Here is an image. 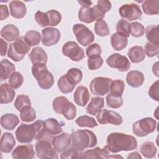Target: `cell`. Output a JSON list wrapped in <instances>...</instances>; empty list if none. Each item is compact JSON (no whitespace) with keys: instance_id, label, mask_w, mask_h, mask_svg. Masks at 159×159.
<instances>
[{"instance_id":"6da1fadb","label":"cell","mask_w":159,"mask_h":159,"mask_svg":"<svg viewBox=\"0 0 159 159\" xmlns=\"http://www.w3.org/2000/svg\"><path fill=\"white\" fill-rule=\"evenodd\" d=\"M46 134L44 121L42 120H36L32 124H21L15 132L16 139L22 143H29L33 140L42 139Z\"/></svg>"},{"instance_id":"7a4b0ae2","label":"cell","mask_w":159,"mask_h":159,"mask_svg":"<svg viewBox=\"0 0 159 159\" xmlns=\"http://www.w3.org/2000/svg\"><path fill=\"white\" fill-rule=\"evenodd\" d=\"M106 143L108 149L112 153L130 151L137 147V142L134 137L120 132L110 134L107 136Z\"/></svg>"},{"instance_id":"3957f363","label":"cell","mask_w":159,"mask_h":159,"mask_svg":"<svg viewBox=\"0 0 159 159\" xmlns=\"http://www.w3.org/2000/svg\"><path fill=\"white\" fill-rule=\"evenodd\" d=\"M70 146L80 151L94 147L98 142L94 133L87 129L78 130L72 132L70 135Z\"/></svg>"},{"instance_id":"277c9868","label":"cell","mask_w":159,"mask_h":159,"mask_svg":"<svg viewBox=\"0 0 159 159\" xmlns=\"http://www.w3.org/2000/svg\"><path fill=\"white\" fill-rule=\"evenodd\" d=\"M32 73L42 89H48L53 86L54 78L53 75L48 71L46 64H34L32 66Z\"/></svg>"},{"instance_id":"5b68a950","label":"cell","mask_w":159,"mask_h":159,"mask_svg":"<svg viewBox=\"0 0 159 159\" xmlns=\"http://www.w3.org/2000/svg\"><path fill=\"white\" fill-rule=\"evenodd\" d=\"M30 47L31 46L27 42L24 37H20L10 44L7 57L16 62L20 61L29 52Z\"/></svg>"},{"instance_id":"8992f818","label":"cell","mask_w":159,"mask_h":159,"mask_svg":"<svg viewBox=\"0 0 159 159\" xmlns=\"http://www.w3.org/2000/svg\"><path fill=\"white\" fill-rule=\"evenodd\" d=\"M157 122L152 117H145L135 122L132 125V132L138 137H145L154 132Z\"/></svg>"},{"instance_id":"52a82bcc","label":"cell","mask_w":159,"mask_h":159,"mask_svg":"<svg viewBox=\"0 0 159 159\" xmlns=\"http://www.w3.org/2000/svg\"><path fill=\"white\" fill-rule=\"evenodd\" d=\"M35 153L38 158L42 159H57L58 158L57 152L54 150L52 144L48 139L44 137L39 140L35 145Z\"/></svg>"},{"instance_id":"ba28073f","label":"cell","mask_w":159,"mask_h":159,"mask_svg":"<svg viewBox=\"0 0 159 159\" xmlns=\"http://www.w3.org/2000/svg\"><path fill=\"white\" fill-rule=\"evenodd\" d=\"M73 32L78 42L84 47L90 45L94 40L93 32L82 24H75L73 26Z\"/></svg>"},{"instance_id":"9c48e42d","label":"cell","mask_w":159,"mask_h":159,"mask_svg":"<svg viewBox=\"0 0 159 159\" xmlns=\"http://www.w3.org/2000/svg\"><path fill=\"white\" fill-rule=\"evenodd\" d=\"M105 16V14L101 11L96 6L93 7H81L78 12V19L80 21L89 24L94 20L102 19Z\"/></svg>"},{"instance_id":"30bf717a","label":"cell","mask_w":159,"mask_h":159,"mask_svg":"<svg viewBox=\"0 0 159 159\" xmlns=\"http://www.w3.org/2000/svg\"><path fill=\"white\" fill-rule=\"evenodd\" d=\"M112 79L107 77L98 76L92 80L89 88L91 92L94 95L104 96L109 91Z\"/></svg>"},{"instance_id":"8fae6325","label":"cell","mask_w":159,"mask_h":159,"mask_svg":"<svg viewBox=\"0 0 159 159\" xmlns=\"http://www.w3.org/2000/svg\"><path fill=\"white\" fill-rule=\"evenodd\" d=\"M96 119L100 124H111L119 125L123 122V119L119 114L106 109H101L96 114Z\"/></svg>"},{"instance_id":"7c38bea8","label":"cell","mask_w":159,"mask_h":159,"mask_svg":"<svg viewBox=\"0 0 159 159\" xmlns=\"http://www.w3.org/2000/svg\"><path fill=\"white\" fill-rule=\"evenodd\" d=\"M63 54L72 61H79L84 57V50L73 41L66 42L62 47Z\"/></svg>"},{"instance_id":"4fadbf2b","label":"cell","mask_w":159,"mask_h":159,"mask_svg":"<svg viewBox=\"0 0 159 159\" xmlns=\"http://www.w3.org/2000/svg\"><path fill=\"white\" fill-rule=\"evenodd\" d=\"M106 63L110 67L116 68L122 72L127 71L130 68V63L129 59L125 56L117 53L110 55L107 58Z\"/></svg>"},{"instance_id":"5bb4252c","label":"cell","mask_w":159,"mask_h":159,"mask_svg":"<svg viewBox=\"0 0 159 159\" xmlns=\"http://www.w3.org/2000/svg\"><path fill=\"white\" fill-rule=\"evenodd\" d=\"M119 14L122 18L132 21L137 20L142 15V11L139 5L135 3L123 4L119 10Z\"/></svg>"},{"instance_id":"9a60e30c","label":"cell","mask_w":159,"mask_h":159,"mask_svg":"<svg viewBox=\"0 0 159 159\" xmlns=\"http://www.w3.org/2000/svg\"><path fill=\"white\" fill-rule=\"evenodd\" d=\"M42 42L45 46L50 47L57 43L60 39V30L57 28L47 27L42 30Z\"/></svg>"},{"instance_id":"2e32d148","label":"cell","mask_w":159,"mask_h":159,"mask_svg":"<svg viewBox=\"0 0 159 159\" xmlns=\"http://www.w3.org/2000/svg\"><path fill=\"white\" fill-rule=\"evenodd\" d=\"M70 135L66 132L56 135L52 140V146L57 152H62L70 146Z\"/></svg>"},{"instance_id":"e0dca14e","label":"cell","mask_w":159,"mask_h":159,"mask_svg":"<svg viewBox=\"0 0 159 159\" xmlns=\"http://www.w3.org/2000/svg\"><path fill=\"white\" fill-rule=\"evenodd\" d=\"M34 157L35 152L31 144L19 145L12 152V157L14 159H31Z\"/></svg>"},{"instance_id":"ac0fdd59","label":"cell","mask_w":159,"mask_h":159,"mask_svg":"<svg viewBox=\"0 0 159 159\" xmlns=\"http://www.w3.org/2000/svg\"><path fill=\"white\" fill-rule=\"evenodd\" d=\"M90 94L88 88L83 86H78L73 94L75 102L80 106H85L89 100Z\"/></svg>"},{"instance_id":"d6986e66","label":"cell","mask_w":159,"mask_h":159,"mask_svg":"<svg viewBox=\"0 0 159 159\" xmlns=\"http://www.w3.org/2000/svg\"><path fill=\"white\" fill-rule=\"evenodd\" d=\"M11 15L16 19L23 18L27 12L25 4L21 1H11L9 4Z\"/></svg>"},{"instance_id":"ffe728a7","label":"cell","mask_w":159,"mask_h":159,"mask_svg":"<svg viewBox=\"0 0 159 159\" xmlns=\"http://www.w3.org/2000/svg\"><path fill=\"white\" fill-rule=\"evenodd\" d=\"M57 84L59 90L63 94L72 92L76 85L75 81L66 73L58 79Z\"/></svg>"},{"instance_id":"44dd1931","label":"cell","mask_w":159,"mask_h":159,"mask_svg":"<svg viewBox=\"0 0 159 159\" xmlns=\"http://www.w3.org/2000/svg\"><path fill=\"white\" fill-rule=\"evenodd\" d=\"M15 91L8 83H4L0 86V102L1 104H8L12 102L15 97Z\"/></svg>"},{"instance_id":"7402d4cb","label":"cell","mask_w":159,"mask_h":159,"mask_svg":"<svg viewBox=\"0 0 159 159\" xmlns=\"http://www.w3.org/2000/svg\"><path fill=\"white\" fill-rule=\"evenodd\" d=\"M109 153L110 151L107 145L102 148L98 147L83 152V158H108Z\"/></svg>"},{"instance_id":"603a6c76","label":"cell","mask_w":159,"mask_h":159,"mask_svg":"<svg viewBox=\"0 0 159 159\" xmlns=\"http://www.w3.org/2000/svg\"><path fill=\"white\" fill-rule=\"evenodd\" d=\"M29 57L33 65L36 63L46 64L48 60L47 53L40 47L33 48L29 55Z\"/></svg>"},{"instance_id":"cb8c5ba5","label":"cell","mask_w":159,"mask_h":159,"mask_svg":"<svg viewBox=\"0 0 159 159\" xmlns=\"http://www.w3.org/2000/svg\"><path fill=\"white\" fill-rule=\"evenodd\" d=\"M144 75L140 71L132 70L127 74L126 81L128 84L133 88H139L144 82Z\"/></svg>"},{"instance_id":"d4e9b609","label":"cell","mask_w":159,"mask_h":159,"mask_svg":"<svg viewBox=\"0 0 159 159\" xmlns=\"http://www.w3.org/2000/svg\"><path fill=\"white\" fill-rule=\"evenodd\" d=\"M18 28L13 24H7L1 30V35L8 42H12L17 40L19 37Z\"/></svg>"},{"instance_id":"484cf974","label":"cell","mask_w":159,"mask_h":159,"mask_svg":"<svg viewBox=\"0 0 159 159\" xmlns=\"http://www.w3.org/2000/svg\"><path fill=\"white\" fill-rule=\"evenodd\" d=\"M16 145V140L14 135L9 132H4L1 139V152L8 153L11 152Z\"/></svg>"},{"instance_id":"4316f807","label":"cell","mask_w":159,"mask_h":159,"mask_svg":"<svg viewBox=\"0 0 159 159\" xmlns=\"http://www.w3.org/2000/svg\"><path fill=\"white\" fill-rule=\"evenodd\" d=\"M19 123V117L14 114H6L1 117V125L6 130H13Z\"/></svg>"},{"instance_id":"83f0119b","label":"cell","mask_w":159,"mask_h":159,"mask_svg":"<svg viewBox=\"0 0 159 159\" xmlns=\"http://www.w3.org/2000/svg\"><path fill=\"white\" fill-rule=\"evenodd\" d=\"M46 133L50 135H56L62 132V125L55 118H48L44 121Z\"/></svg>"},{"instance_id":"f1b7e54d","label":"cell","mask_w":159,"mask_h":159,"mask_svg":"<svg viewBox=\"0 0 159 159\" xmlns=\"http://www.w3.org/2000/svg\"><path fill=\"white\" fill-rule=\"evenodd\" d=\"M104 106V99L101 97H93L86 107V112L95 116Z\"/></svg>"},{"instance_id":"f546056e","label":"cell","mask_w":159,"mask_h":159,"mask_svg":"<svg viewBox=\"0 0 159 159\" xmlns=\"http://www.w3.org/2000/svg\"><path fill=\"white\" fill-rule=\"evenodd\" d=\"M127 55L130 61L134 63H137L142 61L145 57L143 47L138 45L131 47L129 50Z\"/></svg>"},{"instance_id":"4dcf8cb0","label":"cell","mask_w":159,"mask_h":159,"mask_svg":"<svg viewBox=\"0 0 159 159\" xmlns=\"http://www.w3.org/2000/svg\"><path fill=\"white\" fill-rule=\"evenodd\" d=\"M127 38L118 33L113 34L111 37V44L112 47L117 51H120L127 45Z\"/></svg>"},{"instance_id":"1f68e13d","label":"cell","mask_w":159,"mask_h":159,"mask_svg":"<svg viewBox=\"0 0 159 159\" xmlns=\"http://www.w3.org/2000/svg\"><path fill=\"white\" fill-rule=\"evenodd\" d=\"M15 65L7 59L1 61V81L6 80L15 72Z\"/></svg>"},{"instance_id":"d6a6232c","label":"cell","mask_w":159,"mask_h":159,"mask_svg":"<svg viewBox=\"0 0 159 159\" xmlns=\"http://www.w3.org/2000/svg\"><path fill=\"white\" fill-rule=\"evenodd\" d=\"M139 150L144 157L151 158L155 157L157 152V148L153 142H145L140 145Z\"/></svg>"},{"instance_id":"836d02e7","label":"cell","mask_w":159,"mask_h":159,"mask_svg":"<svg viewBox=\"0 0 159 159\" xmlns=\"http://www.w3.org/2000/svg\"><path fill=\"white\" fill-rule=\"evenodd\" d=\"M142 7L143 12L147 15H157L159 14V1L147 0L142 4Z\"/></svg>"},{"instance_id":"e575fe53","label":"cell","mask_w":159,"mask_h":159,"mask_svg":"<svg viewBox=\"0 0 159 159\" xmlns=\"http://www.w3.org/2000/svg\"><path fill=\"white\" fill-rule=\"evenodd\" d=\"M20 118L23 122H31L36 119V112L31 106H27L20 110Z\"/></svg>"},{"instance_id":"d590c367","label":"cell","mask_w":159,"mask_h":159,"mask_svg":"<svg viewBox=\"0 0 159 159\" xmlns=\"http://www.w3.org/2000/svg\"><path fill=\"white\" fill-rule=\"evenodd\" d=\"M145 32L146 34V38L147 39L148 42L159 45L158 25H151L147 26L145 30Z\"/></svg>"},{"instance_id":"8d00e7d4","label":"cell","mask_w":159,"mask_h":159,"mask_svg":"<svg viewBox=\"0 0 159 159\" xmlns=\"http://www.w3.org/2000/svg\"><path fill=\"white\" fill-rule=\"evenodd\" d=\"M75 122L80 127H86L89 128H93L98 125L94 118L88 116L87 115L81 116L78 117L76 119Z\"/></svg>"},{"instance_id":"74e56055","label":"cell","mask_w":159,"mask_h":159,"mask_svg":"<svg viewBox=\"0 0 159 159\" xmlns=\"http://www.w3.org/2000/svg\"><path fill=\"white\" fill-rule=\"evenodd\" d=\"M125 88V83L122 80H112L110 84L109 91L112 95L117 96H122Z\"/></svg>"},{"instance_id":"f35d334b","label":"cell","mask_w":159,"mask_h":159,"mask_svg":"<svg viewBox=\"0 0 159 159\" xmlns=\"http://www.w3.org/2000/svg\"><path fill=\"white\" fill-rule=\"evenodd\" d=\"M117 33L126 37H129L130 34V24L124 19H120L116 24Z\"/></svg>"},{"instance_id":"ab89813d","label":"cell","mask_w":159,"mask_h":159,"mask_svg":"<svg viewBox=\"0 0 159 159\" xmlns=\"http://www.w3.org/2000/svg\"><path fill=\"white\" fill-rule=\"evenodd\" d=\"M95 33L101 37L107 36L109 35L110 31L107 22L103 20H98L94 24Z\"/></svg>"},{"instance_id":"60d3db41","label":"cell","mask_w":159,"mask_h":159,"mask_svg":"<svg viewBox=\"0 0 159 159\" xmlns=\"http://www.w3.org/2000/svg\"><path fill=\"white\" fill-rule=\"evenodd\" d=\"M24 38L30 46H35L40 43L41 41V35L36 30H29L26 32Z\"/></svg>"},{"instance_id":"b9f144b4","label":"cell","mask_w":159,"mask_h":159,"mask_svg":"<svg viewBox=\"0 0 159 159\" xmlns=\"http://www.w3.org/2000/svg\"><path fill=\"white\" fill-rule=\"evenodd\" d=\"M60 158H83L82 151L78 150L71 146L68 147L63 151L60 155Z\"/></svg>"},{"instance_id":"7bdbcfd3","label":"cell","mask_w":159,"mask_h":159,"mask_svg":"<svg viewBox=\"0 0 159 159\" xmlns=\"http://www.w3.org/2000/svg\"><path fill=\"white\" fill-rule=\"evenodd\" d=\"M106 99L107 106L110 108L117 109L123 105V99L122 96H117L109 93L106 96Z\"/></svg>"},{"instance_id":"ee69618b","label":"cell","mask_w":159,"mask_h":159,"mask_svg":"<svg viewBox=\"0 0 159 159\" xmlns=\"http://www.w3.org/2000/svg\"><path fill=\"white\" fill-rule=\"evenodd\" d=\"M68 102V99L65 96H61L55 98L53 99L52 103V106L54 111L58 114H61L64 107Z\"/></svg>"},{"instance_id":"f6af8a7d","label":"cell","mask_w":159,"mask_h":159,"mask_svg":"<svg viewBox=\"0 0 159 159\" xmlns=\"http://www.w3.org/2000/svg\"><path fill=\"white\" fill-rule=\"evenodd\" d=\"M24 77L18 71L14 72L9 78V84L14 89L20 88L24 83Z\"/></svg>"},{"instance_id":"bcb514c9","label":"cell","mask_w":159,"mask_h":159,"mask_svg":"<svg viewBox=\"0 0 159 159\" xmlns=\"http://www.w3.org/2000/svg\"><path fill=\"white\" fill-rule=\"evenodd\" d=\"M27 106H31V101L27 95L20 94L17 96L15 102L14 107L18 111H20L22 109Z\"/></svg>"},{"instance_id":"7dc6e473","label":"cell","mask_w":159,"mask_h":159,"mask_svg":"<svg viewBox=\"0 0 159 159\" xmlns=\"http://www.w3.org/2000/svg\"><path fill=\"white\" fill-rule=\"evenodd\" d=\"M61 114H63L67 120H73L76 116V106L69 101L64 107Z\"/></svg>"},{"instance_id":"c3c4849f","label":"cell","mask_w":159,"mask_h":159,"mask_svg":"<svg viewBox=\"0 0 159 159\" xmlns=\"http://www.w3.org/2000/svg\"><path fill=\"white\" fill-rule=\"evenodd\" d=\"M49 19V25L51 27L57 25L61 20V14L54 9H51L46 12Z\"/></svg>"},{"instance_id":"681fc988","label":"cell","mask_w":159,"mask_h":159,"mask_svg":"<svg viewBox=\"0 0 159 159\" xmlns=\"http://www.w3.org/2000/svg\"><path fill=\"white\" fill-rule=\"evenodd\" d=\"M145 27L140 22H134L130 24V34L134 37H142L145 33Z\"/></svg>"},{"instance_id":"f907efd6","label":"cell","mask_w":159,"mask_h":159,"mask_svg":"<svg viewBox=\"0 0 159 159\" xmlns=\"http://www.w3.org/2000/svg\"><path fill=\"white\" fill-rule=\"evenodd\" d=\"M34 19L36 22L42 27L49 25V19L47 14L40 11H38L35 14Z\"/></svg>"},{"instance_id":"816d5d0a","label":"cell","mask_w":159,"mask_h":159,"mask_svg":"<svg viewBox=\"0 0 159 159\" xmlns=\"http://www.w3.org/2000/svg\"><path fill=\"white\" fill-rule=\"evenodd\" d=\"M144 52L148 57H153L158 54L159 45L147 42L144 47Z\"/></svg>"},{"instance_id":"f5cc1de1","label":"cell","mask_w":159,"mask_h":159,"mask_svg":"<svg viewBox=\"0 0 159 159\" xmlns=\"http://www.w3.org/2000/svg\"><path fill=\"white\" fill-rule=\"evenodd\" d=\"M103 64V59L101 56L89 57L88 59V67L90 70H95L100 67Z\"/></svg>"},{"instance_id":"db71d44e","label":"cell","mask_w":159,"mask_h":159,"mask_svg":"<svg viewBox=\"0 0 159 159\" xmlns=\"http://www.w3.org/2000/svg\"><path fill=\"white\" fill-rule=\"evenodd\" d=\"M86 54L88 58L101 56V47L97 43H93L86 49Z\"/></svg>"},{"instance_id":"11a10c76","label":"cell","mask_w":159,"mask_h":159,"mask_svg":"<svg viewBox=\"0 0 159 159\" xmlns=\"http://www.w3.org/2000/svg\"><path fill=\"white\" fill-rule=\"evenodd\" d=\"M66 73L75 81L76 84L80 83L82 80L83 73L78 68H70V70H68Z\"/></svg>"},{"instance_id":"9f6ffc18","label":"cell","mask_w":159,"mask_h":159,"mask_svg":"<svg viewBox=\"0 0 159 159\" xmlns=\"http://www.w3.org/2000/svg\"><path fill=\"white\" fill-rule=\"evenodd\" d=\"M159 81L157 80L150 87L148 90V95L150 97L157 101H159Z\"/></svg>"},{"instance_id":"6f0895ef","label":"cell","mask_w":159,"mask_h":159,"mask_svg":"<svg viewBox=\"0 0 159 159\" xmlns=\"http://www.w3.org/2000/svg\"><path fill=\"white\" fill-rule=\"evenodd\" d=\"M96 6L99 10H101L103 13L106 14L109 12L111 9V2L107 0H99L98 1Z\"/></svg>"},{"instance_id":"680465c9","label":"cell","mask_w":159,"mask_h":159,"mask_svg":"<svg viewBox=\"0 0 159 159\" xmlns=\"http://www.w3.org/2000/svg\"><path fill=\"white\" fill-rule=\"evenodd\" d=\"M0 11H1V20H2L6 19L9 16V11L7 7L6 4H1L0 6Z\"/></svg>"},{"instance_id":"91938a15","label":"cell","mask_w":159,"mask_h":159,"mask_svg":"<svg viewBox=\"0 0 159 159\" xmlns=\"http://www.w3.org/2000/svg\"><path fill=\"white\" fill-rule=\"evenodd\" d=\"M1 42V55L4 57L6 55V52L7 50V43L6 42L2 39H0Z\"/></svg>"},{"instance_id":"94428289","label":"cell","mask_w":159,"mask_h":159,"mask_svg":"<svg viewBox=\"0 0 159 159\" xmlns=\"http://www.w3.org/2000/svg\"><path fill=\"white\" fill-rule=\"evenodd\" d=\"M78 2L82 7H90V6L93 4L92 1H78Z\"/></svg>"},{"instance_id":"6125c7cd","label":"cell","mask_w":159,"mask_h":159,"mask_svg":"<svg viewBox=\"0 0 159 159\" xmlns=\"http://www.w3.org/2000/svg\"><path fill=\"white\" fill-rule=\"evenodd\" d=\"M127 158H142L141 155L139 154V152H132L129 154V155L127 157Z\"/></svg>"},{"instance_id":"be15d7a7","label":"cell","mask_w":159,"mask_h":159,"mask_svg":"<svg viewBox=\"0 0 159 159\" xmlns=\"http://www.w3.org/2000/svg\"><path fill=\"white\" fill-rule=\"evenodd\" d=\"M152 70L153 73L158 77V62H156L155 64H153L152 67Z\"/></svg>"}]
</instances>
